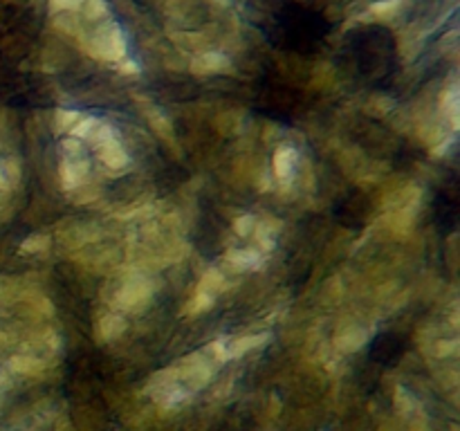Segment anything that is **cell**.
<instances>
[{"label":"cell","mask_w":460,"mask_h":431,"mask_svg":"<svg viewBox=\"0 0 460 431\" xmlns=\"http://www.w3.org/2000/svg\"><path fill=\"white\" fill-rule=\"evenodd\" d=\"M216 368H218V364H216L205 350H198V353L187 355V357H182L178 364H175L178 380L191 391L205 389V386L211 382V377L216 375Z\"/></svg>","instance_id":"obj_2"},{"label":"cell","mask_w":460,"mask_h":431,"mask_svg":"<svg viewBox=\"0 0 460 431\" xmlns=\"http://www.w3.org/2000/svg\"><path fill=\"white\" fill-rule=\"evenodd\" d=\"M79 16L81 21L97 25V22H103L111 18V7H108L106 0H84L79 7Z\"/></svg>","instance_id":"obj_17"},{"label":"cell","mask_w":460,"mask_h":431,"mask_svg":"<svg viewBox=\"0 0 460 431\" xmlns=\"http://www.w3.org/2000/svg\"><path fill=\"white\" fill-rule=\"evenodd\" d=\"M296 148L295 146H279L272 155V173L277 178V182L281 184H290L292 178H295V171H296Z\"/></svg>","instance_id":"obj_7"},{"label":"cell","mask_w":460,"mask_h":431,"mask_svg":"<svg viewBox=\"0 0 460 431\" xmlns=\"http://www.w3.org/2000/svg\"><path fill=\"white\" fill-rule=\"evenodd\" d=\"M90 173V160L88 155H75V157H61L58 164V180H61L63 191H75L76 187L85 182Z\"/></svg>","instance_id":"obj_5"},{"label":"cell","mask_w":460,"mask_h":431,"mask_svg":"<svg viewBox=\"0 0 460 431\" xmlns=\"http://www.w3.org/2000/svg\"><path fill=\"white\" fill-rule=\"evenodd\" d=\"M49 245H52V236L49 233H31V236H27L25 241L18 245V251L21 254H43V251L49 250Z\"/></svg>","instance_id":"obj_21"},{"label":"cell","mask_w":460,"mask_h":431,"mask_svg":"<svg viewBox=\"0 0 460 431\" xmlns=\"http://www.w3.org/2000/svg\"><path fill=\"white\" fill-rule=\"evenodd\" d=\"M128 323H126V317L121 312H106L102 319H97L94 323V339L99 344H108V341L119 339L126 332Z\"/></svg>","instance_id":"obj_9"},{"label":"cell","mask_w":460,"mask_h":431,"mask_svg":"<svg viewBox=\"0 0 460 431\" xmlns=\"http://www.w3.org/2000/svg\"><path fill=\"white\" fill-rule=\"evenodd\" d=\"M9 386H12V380H9L7 373L0 371V404H3V398H4V393H7Z\"/></svg>","instance_id":"obj_32"},{"label":"cell","mask_w":460,"mask_h":431,"mask_svg":"<svg viewBox=\"0 0 460 431\" xmlns=\"http://www.w3.org/2000/svg\"><path fill=\"white\" fill-rule=\"evenodd\" d=\"M256 229V218L252 214H241L236 220H234V232L241 238L252 236Z\"/></svg>","instance_id":"obj_27"},{"label":"cell","mask_w":460,"mask_h":431,"mask_svg":"<svg viewBox=\"0 0 460 431\" xmlns=\"http://www.w3.org/2000/svg\"><path fill=\"white\" fill-rule=\"evenodd\" d=\"M119 72H124V75H128V76H135V75H139V66L135 61L124 58V61H119Z\"/></svg>","instance_id":"obj_31"},{"label":"cell","mask_w":460,"mask_h":431,"mask_svg":"<svg viewBox=\"0 0 460 431\" xmlns=\"http://www.w3.org/2000/svg\"><path fill=\"white\" fill-rule=\"evenodd\" d=\"M81 3H84V0H49V12L52 13H66V12L79 13Z\"/></svg>","instance_id":"obj_30"},{"label":"cell","mask_w":460,"mask_h":431,"mask_svg":"<svg viewBox=\"0 0 460 431\" xmlns=\"http://www.w3.org/2000/svg\"><path fill=\"white\" fill-rule=\"evenodd\" d=\"M456 353H458V339H440V341H436V346H434V355H436V357L447 359V357H452V355H456Z\"/></svg>","instance_id":"obj_29"},{"label":"cell","mask_w":460,"mask_h":431,"mask_svg":"<svg viewBox=\"0 0 460 431\" xmlns=\"http://www.w3.org/2000/svg\"><path fill=\"white\" fill-rule=\"evenodd\" d=\"M112 137H115V130H112V126L108 124V121L99 119L97 126H94L93 133L88 135V139H85V142H88L93 148H99L103 142H108V139H112Z\"/></svg>","instance_id":"obj_23"},{"label":"cell","mask_w":460,"mask_h":431,"mask_svg":"<svg viewBox=\"0 0 460 431\" xmlns=\"http://www.w3.org/2000/svg\"><path fill=\"white\" fill-rule=\"evenodd\" d=\"M191 393L193 391L187 389V386L178 380V382H171V384L162 386V389L153 391L151 395L162 409H175V407H180V404L187 402V400L191 398Z\"/></svg>","instance_id":"obj_12"},{"label":"cell","mask_w":460,"mask_h":431,"mask_svg":"<svg viewBox=\"0 0 460 431\" xmlns=\"http://www.w3.org/2000/svg\"><path fill=\"white\" fill-rule=\"evenodd\" d=\"M440 110L443 117L449 121L452 130H458L460 126V88L456 81H449L445 90L440 92Z\"/></svg>","instance_id":"obj_13"},{"label":"cell","mask_w":460,"mask_h":431,"mask_svg":"<svg viewBox=\"0 0 460 431\" xmlns=\"http://www.w3.org/2000/svg\"><path fill=\"white\" fill-rule=\"evenodd\" d=\"M205 353L214 359L216 364H223L229 359V350H227V339H214L209 346L205 348Z\"/></svg>","instance_id":"obj_26"},{"label":"cell","mask_w":460,"mask_h":431,"mask_svg":"<svg viewBox=\"0 0 460 431\" xmlns=\"http://www.w3.org/2000/svg\"><path fill=\"white\" fill-rule=\"evenodd\" d=\"M94 151H97V157L103 162V166H108L111 171L128 169L130 155H128V151L124 148V144H121L117 137L108 139V142H103L102 146L94 148Z\"/></svg>","instance_id":"obj_10"},{"label":"cell","mask_w":460,"mask_h":431,"mask_svg":"<svg viewBox=\"0 0 460 431\" xmlns=\"http://www.w3.org/2000/svg\"><path fill=\"white\" fill-rule=\"evenodd\" d=\"M198 290H205L209 295L218 296L225 290V274L218 268H209L202 274L200 281H198Z\"/></svg>","instance_id":"obj_20"},{"label":"cell","mask_w":460,"mask_h":431,"mask_svg":"<svg viewBox=\"0 0 460 431\" xmlns=\"http://www.w3.org/2000/svg\"><path fill=\"white\" fill-rule=\"evenodd\" d=\"M394 400H395V409H398L400 416H411V411H413V407H416V402H413L411 393H409V391L404 389V386H395Z\"/></svg>","instance_id":"obj_24"},{"label":"cell","mask_w":460,"mask_h":431,"mask_svg":"<svg viewBox=\"0 0 460 431\" xmlns=\"http://www.w3.org/2000/svg\"><path fill=\"white\" fill-rule=\"evenodd\" d=\"M411 429H413V431H429V427H427L425 422H413Z\"/></svg>","instance_id":"obj_33"},{"label":"cell","mask_w":460,"mask_h":431,"mask_svg":"<svg viewBox=\"0 0 460 431\" xmlns=\"http://www.w3.org/2000/svg\"><path fill=\"white\" fill-rule=\"evenodd\" d=\"M81 117H84V112L72 110V108H58L54 112V130L58 135H70L72 128L81 121Z\"/></svg>","instance_id":"obj_18"},{"label":"cell","mask_w":460,"mask_h":431,"mask_svg":"<svg viewBox=\"0 0 460 431\" xmlns=\"http://www.w3.org/2000/svg\"><path fill=\"white\" fill-rule=\"evenodd\" d=\"M21 162L16 157H3L0 160V193H9L21 182Z\"/></svg>","instance_id":"obj_16"},{"label":"cell","mask_w":460,"mask_h":431,"mask_svg":"<svg viewBox=\"0 0 460 431\" xmlns=\"http://www.w3.org/2000/svg\"><path fill=\"white\" fill-rule=\"evenodd\" d=\"M7 368L12 373H16V375L34 377V375H40V373L45 371V359L36 357V355H30V353L13 355V357H9Z\"/></svg>","instance_id":"obj_14"},{"label":"cell","mask_w":460,"mask_h":431,"mask_svg":"<svg viewBox=\"0 0 460 431\" xmlns=\"http://www.w3.org/2000/svg\"><path fill=\"white\" fill-rule=\"evenodd\" d=\"M367 341H368L367 328L358 326V323H350V326H344L337 330L332 344H335V348L340 350V353L350 355V353H358V350H362L364 346H367Z\"/></svg>","instance_id":"obj_8"},{"label":"cell","mask_w":460,"mask_h":431,"mask_svg":"<svg viewBox=\"0 0 460 431\" xmlns=\"http://www.w3.org/2000/svg\"><path fill=\"white\" fill-rule=\"evenodd\" d=\"M79 43L97 61L119 63L128 54V43H126L124 31H121V27L112 18L97 22L93 30L81 31Z\"/></svg>","instance_id":"obj_1"},{"label":"cell","mask_w":460,"mask_h":431,"mask_svg":"<svg viewBox=\"0 0 460 431\" xmlns=\"http://www.w3.org/2000/svg\"><path fill=\"white\" fill-rule=\"evenodd\" d=\"M137 103L142 106V112H144V117H146L148 124H151V128L155 130V133L160 135L166 144H169V146H178V142H175L173 126H171V121L166 119L164 112H162L155 103L148 101L146 97H137Z\"/></svg>","instance_id":"obj_6"},{"label":"cell","mask_w":460,"mask_h":431,"mask_svg":"<svg viewBox=\"0 0 460 431\" xmlns=\"http://www.w3.org/2000/svg\"><path fill=\"white\" fill-rule=\"evenodd\" d=\"M225 259H227V263L232 265V268L236 269H243V272H254V269H261L265 263V256L261 254L256 247H236V250H229L227 254H225Z\"/></svg>","instance_id":"obj_11"},{"label":"cell","mask_w":460,"mask_h":431,"mask_svg":"<svg viewBox=\"0 0 460 431\" xmlns=\"http://www.w3.org/2000/svg\"><path fill=\"white\" fill-rule=\"evenodd\" d=\"M400 9H402V0H377L368 7V13H373L380 21H386V18H394Z\"/></svg>","instance_id":"obj_22"},{"label":"cell","mask_w":460,"mask_h":431,"mask_svg":"<svg viewBox=\"0 0 460 431\" xmlns=\"http://www.w3.org/2000/svg\"><path fill=\"white\" fill-rule=\"evenodd\" d=\"M272 337L265 332V335H243L236 337V339H229L227 341V350H229V359L234 357H243V355L252 353L256 348H263Z\"/></svg>","instance_id":"obj_15"},{"label":"cell","mask_w":460,"mask_h":431,"mask_svg":"<svg viewBox=\"0 0 460 431\" xmlns=\"http://www.w3.org/2000/svg\"><path fill=\"white\" fill-rule=\"evenodd\" d=\"M97 117H93V115H88V117H81V121L79 124L75 126V128H72V133H70V137H75V139H79V142H85V139H88V135L93 133V128L94 126H97Z\"/></svg>","instance_id":"obj_25"},{"label":"cell","mask_w":460,"mask_h":431,"mask_svg":"<svg viewBox=\"0 0 460 431\" xmlns=\"http://www.w3.org/2000/svg\"><path fill=\"white\" fill-rule=\"evenodd\" d=\"M214 303H216V296L214 295H209V292H205V290H198V287H196L193 296H191V299H189L187 308H184V314H191V317H198V314H202V312H207V310L214 308Z\"/></svg>","instance_id":"obj_19"},{"label":"cell","mask_w":460,"mask_h":431,"mask_svg":"<svg viewBox=\"0 0 460 431\" xmlns=\"http://www.w3.org/2000/svg\"><path fill=\"white\" fill-rule=\"evenodd\" d=\"M153 292H155V287L151 286L148 278L130 277L117 292L115 303L124 314H142L151 305Z\"/></svg>","instance_id":"obj_3"},{"label":"cell","mask_w":460,"mask_h":431,"mask_svg":"<svg viewBox=\"0 0 460 431\" xmlns=\"http://www.w3.org/2000/svg\"><path fill=\"white\" fill-rule=\"evenodd\" d=\"M189 70L198 76H209V75H227L232 72V61L227 54L218 52V49H202L189 63Z\"/></svg>","instance_id":"obj_4"},{"label":"cell","mask_w":460,"mask_h":431,"mask_svg":"<svg viewBox=\"0 0 460 431\" xmlns=\"http://www.w3.org/2000/svg\"><path fill=\"white\" fill-rule=\"evenodd\" d=\"M61 153H63V157L85 155V146H84V142H79V139H75L67 135V137L61 142Z\"/></svg>","instance_id":"obj_28"}]
</instances>
